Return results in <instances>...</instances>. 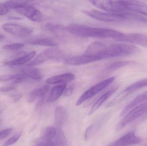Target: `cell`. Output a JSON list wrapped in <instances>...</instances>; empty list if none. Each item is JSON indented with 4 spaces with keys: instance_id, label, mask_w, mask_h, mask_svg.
<instances>
[{
    "instance_id": "cell-1",
    "label": "cell",
    "mask_w": 147,
    "mask_h": 146,
    "mask_svg": "<svg viewBox=\"0 0 147 146\" xmlns=\"http://www.w3.org/2000/svg\"><path fill=\"white\" fill-rule=\"evenodd\" d=\"M83 12L91 18L105 22H120L138 25L147 24L146 18L133 12L110 13L94 9L86 10Z\"/></svg>"
},
{
    "instance_id": "cell-2",
    "label": "cell",
    "mask_w": 147,
    "mask_h": 146,
    "mask_svg": "<svg viewBox=\"0 0 147 146\" xmlns=\"http://www.w3.org/2000/svg\"><path fill=\"white\" fill-rule=\"evenodd\" d=\"M66 31L78 37L94 38H111L117 41L122 32L109 28L91 27L72 24L66 27Z\"/></svg>"
},
{
    "instance_id": "cell-3",
    "label": "cell",
    "mask_w": 147,
    "mask_h": 146,
    "mask_svg": "<svg viewBox=\"0 0 147 146\" xmlns=\"http://www.w3.org/2000/svg\"><path fill=\"white\" fill-rule=\"evenodd\" d=\"M147 118V103L140 105L130 110L118 124V130H121L133 122L142 118V121Z\"/></svg>"
},
{
    "instance_id": "cell-4",
    "label": "cell",
    "mask_w": 147,
    "mask_h": 146,
    "mask_svg": "<svg viewBox=\"0 0 147 146\" xmlns=\"http://www.w3.org/2000/svg\"><path fill=\"white\" fill-rule=\"evenodd\" d=\"M93 6L105 12L122 13L126 11L124 1H91Z\"/></svg>"
},
{
    "instance_id": "cell-5",
    "label": "cell",
    "mask_w": 147,
    "mask_h": 146,
    "mask_svg": "<svg viewBox=\"0 0 147 146\" xmlns=\"http://www.w3.org/2000/svg\"><path fill=\"white\" fill-rule=\"evenodd\" d=\"M62 56V52L60 50L57 48L47 49L43 51L34 59L28 63L27 67H34L50 60L59 59Z\"/></svg>"
},
{
    "instance_id": "cell-6",
    "label": "cell",
    "mask_w": 147,
    "mask_h": 146,
    "mask_svg": "<svg viewBox=\"0 0 147 146\" xmlns=\"http://www.w3.org/2000/svg\"><path fill=\"white\" fill-rule=\"evenodd\" d=\"M115 80V77H110L93 86L81 95L78 100L77 101L76 105L78 106L85 101L91 98L110 85Z\"/></svg>"
},
{
    "instance_id": "cell-7",
    "label": "cell",
    "mask_w": 147,
    "mask_h": 146,
    "mask_svg": "<svg viewBox=\"0 0 147 146\" xmlns=\"http://www.w3.org/2000/svg\"><path fill=\"white\" fill-rule=\"evenodd\" d=\"M5 31L18 37H25L31 35L33 30L31 27L14 23H6L3 25Z\"/></svg>"
},
{
    "instance_id": "cell-8",
    "label": "cell",
    "mask_w": 147,
    "mask_h": 146,
    "mask_svg": "<svg viewBox=\"0 0 147 146\" xmlns=\"http://www.w3.org/2000/svg\"><path fill=\"white\" fill-rule=\"evenodd\" d=\"M117 41L136 44L147 48V34L122 33Z\"/></svg>"
},
{
    "instance_id": "cell-9",
    "label": "cell",
    "mask_w": 147,
    "mask_h": 146,
    "mask_svg": "<svg viewBox=\"0 0 147 146\" xmlns=\"http://www.w3.org/2000/svg\"><path fill=\"white\" fill-rule=\"evenodd\" d=\"M17 13L26 16L32 21L39 22L41 20L42 15L41 12L32 5L26 2L24 5L16 9Z\"/></svg>"
},
{
    "instance_id": "cell-10",
    "label": "cell",
    "mask_w": 147,
    "mask_h": 146,
    "mask_svg": "<svg viewBox=\"0 0 147 146\" xmlns=\"http://www.w3.org/2000/svg\"><path fill=\"white\" fill-rule=\"evenodd\" d=\"M107 44L102 42H95L91 43L86 48L84 55L97 57L102 60Z\"/></svg>"
},
{
    "instance_id": "cell-11",
    "label": "cell",
    "mask_w": 147,
    "mask_h": 146,
    "mask_svg": "<svg viewBox=\"0 0 147 146\" xmlns=\"http://www.w3.org/2000/svg\"><path fill=\"white\" fill-rule=\"evenodd\" d=\"M126 12H133L147 16V4L142 1H124Z\"/></svg>"
},
{
    "instance_id": "cell-12",
    "label": "cell",
    "mask_w": 147,
    "mask_h": 146,
    "mask_svg": "<svg viewBox=\"0 0 147 146\" xmlns=\"http://www.w3.org/2000/svg\"><path fill=\"white\" fill-rule=\"evenodd\" d=\"M141 139L136 135L134 132H130L124 135L115 142L114 146H132L140 142Z\"/></svg>"
},
{
    "instance_id": "cell-13",
    "label": "cell",
    "mask_w": 147,
    "mask_h": 146,
    "mask_svg": "<svg viewBox=\"0 0 147 146\" xmlns=\"http://www.w3.org/2000/svg\"><path fill=\"white\" fill-rule=\"evenodd\" d=\"M100 61L97 57L82 55L74 56L66 60V63L71 65H82Z\"/></svg>"
},
{
    "instance_id": "cell-14",
    "label": "cell",
    "mask_w": 147,
    "mask_h": 146,
    "mask_svg": "<svg viewBox=\"0 0 147 146\" xmlns=\"http://www.w3.org/2000/svg\"><path fill=\"white\" fill-rule=\"evenodd\" d=\"M36 54L35 51H32L28 53L21 52L19 55L18 58L9 61L5 62L4 64L9 66L24 65L30 61L35 56Z\"/></svg>"
},
{
    "instance_id": "cell-15",
    "label": "cell",
    "mask_w": 147,
    "mask_h": 146,
    "mask_svg": "<svg viewBox=\"0 0 147 146\" xmlns=\"http://www.w3.org/2000/svg\"><path fill=\"white\" fill-rule=\"evenodd\" d=\"M74 79L75 76L73 74L66 73L50 77L47 80L46 82L49 85H61L71 82Z\"/></svg>"
},
{
    "instance_id": "cell-16",
    "label": "cell",
    "mask_w": 147,
    "mask_h": 146,
    "mask_svg": "<svg viewBox=\"0 0 147 146\" xmlns=\"http://www.w3.org/2000/svg\"><path fill=\"white\" fill-rule=\"evenodd\" d=\"M50 89V87L48 85H45L33 90L28 95V103H33L38 99H40L41 101L49 92Z\"/></svg>"
},
{
    "instance_id": "cell-17",
    "label": "cell",
    "mask_w": 147,
    "mask_h": 146,
    "mask_svg": "<svg viewBox=\"0 0 147 146\" xmlns=\"http://www.w3.org/2000/svg\"><path fill=\"white\" fill-rule=\"evenodd\" d=\"M67 119V112L63 106L59 105L56 107L54 112V120L55 124L59 128L64 125Z\"/></svg>"
},
{
    "instance_id": "cell-18",
    "label": "cell",
    "mask_w": 147,
    "mask_h": 146,
    "mask_svg": "<svg viewBox=\"0 0 147 146\" xmlns=\"http://www.w3.org/2000/svg\"><path fill=\"white\" fill-rule=\"evenodd\" d=\"M146 103H147V91L140 94L130 102L122 111L121 116L124 115L134 107Z\"/></svg>"
},
{
    "instance_id": "cell-19",
    "label": "cell",
    "mask_w": 147,
    "mask_h": 146,
    "mask_svg": "<svg viewBox=\"0 0 147 146\" xmlns=\"http://www.w3.org/2000/svg\"><path fill=\"white\" fill-rule=\"evenodd\" d=\"M67 87V84H61L55 86L51 91L47 98V103H53L57 100L63 93Z\"/></svg>"
},
{
    "instance_id": "cell-20",
    "label": "cell",
    "mask_w": 147,
    "mask_h": 146,
    "mask_svg": "<svg viewBox=\"0 0 147 146\" xmlns=\"http://www.w3.org/2000/svg\"><path fill=\"white\" fill-rule=\"evenodd\" d=\"M117 88L118 87H114L103 94L93 105L91 109L89 111L88 114L89 115H91L94 112H96V111L97 110L100 108V106L105 102V101H106L111 96H112L115 92Z\"/></svg>"
},
{
    "instance_id": "cell-21",
    "label": "cell",
    "mask_w": 147,
    "mask_h": 146,
    "mask_svg": "<svg viewBox=\"0 0 147 146\" xmlns=\"http://www.w3.org/2000/svg\"><path fill=\"white\" fill-rule=\"evenodd\" d=\"M22 73L24 74L28 78L35 81H40L43 78L42 73L38 69L34 67H26L22 69Z\"/></svg>"
},
{
    "instance_id": "cell-22",
    "label": "cell",
    "mask_w": 147,
    "mask_h": 146,
    "mask_svg": "<svg viewBox=\"0 0 147 146\" xmlns=\"http://www.w3.org/2000/svg\"><path fill=\"white\" fill-rule=\"evenodd\" d=\"M30 44L40 46L56 47L58 44L51 39L47 37H39L31 39L28 41Z\"/></svg>"
},
{
    "instance_id": "cell-23",
    "label": "cell",
    "mask_w": 147,
    "mask_h": 146,
    "mask_svg": "<svg viewBox=\"0 0 147 146\" xmlns=\"http://www.w3.org/2000/svg\"><path fill=\"white\" fill-rule=\"evenodd\" d=\"M135 62L130 61H120L116 62L110 64L104 70L105 73H111L112 72H115L120 69L122 68L123 67H126L128 65L134 64Z\"/></svg>"
},
{
    "instance_id": "cell-24",
    "label": "cell",
    "mask_w": 147,
    "mask_h": 146,
    "mask_svg": "<svg viewBox=\"0 0 147 146\" xmlns=\"http://www.w3.org/2000/svg\"><path fill=\"white\" fill-rule=\"evenodd\" d=\"M57 130L53 126L47 127L43 132L40 139L45 141H53L57 135Z\"/></svg>"
},
{
    "instance_id": "cell-25",
    "label": "cell",
    "mask_w": 147,
    "mask_h": 146,
    "mask_svg": "<svg viewBox=\"0 0 147 146\" xmlns=\"http://www.w3.org/2000/svg\"><path fill=\"white\" fill-rule=\"evenodd\" d=\"M54 141L55 146H67V140L65 135L61 129L57 131Z\"/></svg>"
},
{
    "instance_id": "cell-26",
    "label": "cell",
    "mask_w": 147,
    "mask_h": 146,
    "mask_svg": "<svg viewBox=\"0 0 147 146\" xmlns=\"http://www.w3.org/2000/svg\"><path fill=\"white\" fill-rule=\"evenodd\" d=\"M47 28L53 33L57 35H60L65 30H66V27H64L63 26L58 24H49L46 26Z\"/></svg>"
},
{
    "instance_id": "cell-27",
    "label": "cell",
    "mask_w": 147,
    "mask_h": 146,
    "mask_svg": "<svg viewBox=\"0 0 147 146\" xmlns=\"http://www.w3.org/2000/svg\"><path fill=\"white\" fill-rule=\"evenodd\" d=\"M26 2L25 1H6L4 3V4L9 10L11 9H16L24 5Z\"/></svg>"
},
{
    "instance_id": "cell-28",
    "label": "cell",
    "mask_w": 147,
    "mask_h": 146,
    "mask_svg": "<svg viewBox=\"0 0 147 146\" xmlns=\"http://www.w3.org/2000/svg\"><path fill=\"white\" fill-rule=\"evenodd\" d=\"M96 127L94 125H92L88 127L85 132V140L88 141L90 139L96 131Z\"/></svg>"
},
{
    "instance_id": "cell-29",
    "label": "cell",
    "mask_w": 147,
    "mask_h": 146,
    "mask_svg": "<svg viewBox=\"0 0 147 146\" xmlns=\"http://www.w3.org/2000/svg\"><path fill=\"white\" fill-rule=\"evenodd\" d=\"M25 45L21 43H16L12 44L4 45L3 47V49L6 50H17L23 48Z\"/></svg>"
},
{
    "instance_id": "cell-30",
    "label": "cell",
    "mask_w": 147,
    "mask_h": 146,
    "mask_svg": "<svg viewBox=\"0 0 147 146\" xmlns=\"http://www.w3.org/2000/svg\"><path fill=\"white\" fill-rule=\"evenodd\" d=\"M21 132H19V133L16 134L9 139L6 141L2 146H9L14 144L16 141L19 140L21 136Z\"/></svg>"
},
{
    "instance_id": "cell-31",
    "label": "cell",
    "mask_w": 147,
    "mask_h": 146,
    "mask_svg": "<svg viewBox=\"0 0 147 146\" xmlns=\"http://www.w3.org/2000/svg\"><path fill=\"white\" fill-rule=\"evenodd\" d=\"M27 78L28 77L22 73L15 74H13V80L16 83H20L26 81Z\"/></svg>"
},
{
    "instance_id": "cell-32",
    "label": "cell",
    "mask_w": 147,
    "mask_h": 146,
    "mask_svg": "<svg viewBox=\"0 0 147 146\" xmlns=\"http://www.w3.org/2000/svg\"><path fill=\"white\" fill-rule=\"evenodd\" d=\"M32 146H55L53 141H45L40 139Z\"/></svg>"
},
{
    "instance_id": "cell-33",
    "label": "cell",
    "mask_w": 147,
    "mask_h": 146,
    "mask_svg": "<svg viewBox=\"0 0 147 146\" xmlns=\"http://www.w3.org/2000/svg\"><path fill=\"white\" fill-rule=\"evenodd\" d=\"M13 128H8L4 129L0 132V140L3 139L7 138L9 135L12 133Z\"/></svg>"
},
{
    "instance_id": "cell-34",
    "label": "cell",
    "mask_w": 147,
    "mask_h": 146,
    "mask_svg": "<svg viewBox=\"0 0 147 146\" xmlns=\"http://www.w3.org/2000/svg\"><path fill=\"white\" fill-rule=\"evenodd\" d=\"M13 74H6L0 75V82L13 80Z\"/></svg>"
},
{
    "instance_id": "cell-35",
    "label": "cell",
    "mask_w": 147,
    "mask_h": 146,
    "mask_svg": "<svg viewBox=\"0 0 147 146\" xmlns=\"http://www.w3.org/2000/svg\"><path fill=\"white\" fill-rule=\"evenodd\" d=\"M9 12V9L7 8L4 3H0V15H5Z\"/></svg>"
},
{
    "instance_id": "cell-36",
    "label": "cell",
    "mask_w": 147,
    "mask_h": 146,
    "mask_svg": "<svg viewBox=\"0 0 147 146\" xmlns=\"http://www.w3.org/2000/svg\"><path fill=\"white\" fill-rule=\"evenodd\" d=\"M74 87V85H71L67 88H66L64 92L65 95L66 97H70L73 93Z\"/></svg>"
},
{
    "instance_id": "cell-37",
    "label": "cell",
    "mask_w": 147,
    "mask_h": 146,
    "mask_svg": "<svg viewBox=\"0 0 147 146\" xmlns=\"http://www.w3.org/2000/svg\"><path fill=\"white\" fill-rule=\"evenodd\" d=\"M16 89V87L14 85L8 86L0 88V91L2 92H7Z\"/></svg>"
},
{
    "instance_id": "cell-38",
    "label": "cell",
    "mask_w": 147,
    "mask_h": 146,
    "mask_svg": "<svg viewBox=\"0 0 147 146\" xmlns=\"http://www.w3.org/2000/svg\"><path fill=\"white\" fill-rule=\"evenodd\" d=\"M3 38H4V36L3 35L0 34V40H1V39Z\"/></svg>"
},
{
    "instance_id": "cell-39",
    "label": "cell",
    "mask_w": 147,
    "mask_h": 146,
    "mask_svg": "<svg viewBox=\"0 0 147 146\" xmlns=\"http://www.w3.org/2000/svg\"><path fill=\"white\" fill-rule=\"evenodd\" d=\"M108 146H114V143L111 144V145H109Z\"/></svg>"
},
{
    "instance_id": "cell-40",
    "label": "cell",
    "mask_w": 147,
    "mask_h": 146,
    "mask_svg": "<svg viewBox=\"0 0 147 146\" xmlns=\"http://www.w3.org/2000/svg\"><path fill=\"white\" fill-rule=\"evenodd\" d=\"M1 120H0V126H1Z\"/></svg>"
},
{
    "instance_id": "cell-41",
    "label": "cell",
    "mask_w": 147,
    "mask_h": 146,
    "mask_svg": "<svg viewBox=\"0 0 147 146\" xmlns=\"http://www.w3.org/2000/svg\"></svg>"
}]
</instances>
